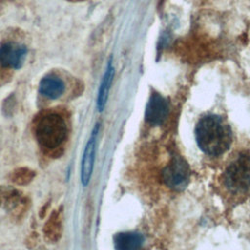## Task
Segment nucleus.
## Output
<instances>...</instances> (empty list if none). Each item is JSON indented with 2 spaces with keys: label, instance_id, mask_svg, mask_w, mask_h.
I'll list each match as a JSON object with an SVG mask.
<instances>
[{
  "label": "nucleus",
  "instance_id": "f257e3e1",
  "mask_svg": "<svg viewBox=\"0 0 250 250\" xmlns=\"http://www.w3.org/2000/svg\"><path fill=\"white\" fill-rule=\"evenodd\" d=\"M195 139L204 153L218 156L229 149L231 144V130L222 117L207 115L197 122Z\"/></svg>",
  "mask_w": 250,
  "mask_h": 250
},
{
  "label": "nucleus",
  "instance_id": "423d86ee",
  "mask_svg": "<svg viewBox=\"0 0 250 250\" xmlns=\"http://www.w3.org/2000/svg\"><path fill=\"white\" fill-rule=\"evenodd\" d=\"M100 124H96L93 128L91 136L85 146L82 160H81V170H80V179L81 184L83 187H87L90 183L93 169H94V162H95V155H96V147H97V139L99 134Z\"/></svg>",
  "mask_w": 250,
  "mask_h": 250
},
{
  "label": "nucleus",
  "instance_id": "20e7f679",
  "mask_svg": "<svg viewBox=\"0 0 250 250\" xmlns=\"http://www.w3.org/2000/svg\"><path fill=\"white\" fill-rule=\"evenodd\" d=\"M162 178L167 187L172 189H184L188 184L189 167L180 155L174 154L170 163L164 168Z\"/></svg>",
  "mask_w": 250,
  "mask_h": 250
},
{
  "label": "nucleus",
  "instance_id": "9d476101",
  "mask_svg": "<svg viewBox=\"0 0 250 250\" xmlns=\"http://www.w3.org/2000/svg\"><path fill=\"white\" fill-rule=\"evenodd\" d=\"M114 76V67L112 65V60L110 59L107 62L105 71L104 73L99 92H98V97H97V108L99 111H103L108 98V93L111 87V83L113 80Z\"/></svg>",
  "mask_w": 250,
  "mask_h": 250
},
{
  "label": "nucleus",
  "instance_id": "6e6552de",
  "mask_svg": "<svg viewBox=\"0 0 250 250\" xmlns=\"http://www.w3.org/2000/svg\"><path fill=\"white\" fill-rule=\"evenodd\" d=\"M38 90L42 96L50 100H57L64 93L65 85L60 77L47 75L40 80Z\"/></svg>",
  "mask_w": 250,
  "mask_h": 250
},
{
  "label": "nucleus",
  "instance_id": "0eeeda50",
  "mask_svg": "<svg viewBox=\"0 0 250 250\" xmlns=\"http://www.w3.org/2000/svg\"><path fill=\"white\" fill-rule=\"evenodd\" d=\"M168 111L167 101L161 95L153 93L146 106L145 118L151 125H160L166 119Z\"/></svg>",
  "mask_w": 250,
  "mask_h": 250
},
{
  "label": "nucleus",
  "instance_id": "7ed1b4c3",
  "mask_svg": "<svg viewBox=\"0 0 250 250\" xmlns=\"http://www.w3.org/2000/svg\"><path fill=\"white\" fill-rule=\"evenodd\" d=\"M224 184L233 193L246 191L250 188V155L240 154L224 173Z\"/></svg>",
  "mask_w": 250,
  "mask_h": 250
},
{
  "label": "nucleus",
  "instance_id": "1a4fd4ad",
  "mask_svg": "<svg viewBox=\"0 0 250 250\" xmlns=\"http://www.w3.org/2000/svg\"><path fill=\"white\" fill-rule=\"evenodd\" d=\"M113 243L115 250H140L144 243V237L138 232H119L114 235Z\"/></svg>",
  "mask_w": 250,
  "mask_h": 250
},
{
  "label": "nucleus",
  "instance_id": "f03ea898",
  "mask_svg": "<svg viewBox=\"0 0 250 250\" xmlns=\"http://www.w3.org/2000/svg\"><path fill=\"white\" fill-rule=\"evenodd\" d=\"M38 142L46 148L60 146L66 137V125L57 113H48L40 118L35 129Z\"/></svg>",
  "mask_w": 250,
  "mask_h": 250
},
{
  "label": "nucleus",
  "instance_id": "39448f33",
  "mask_svg": "<svg viewBox=\"0 0 250 250\" xmlns=\"http://www.w3.org/2000/svg\"><path fill=\"white\" fill-rule=\"evenodd\" d=\"M27 49L17 42H5L0 46V64L6 68L20 69L26 58Z\"/></svg>",
  "mask_w": 250,
  "mask_h": 250
}]
</instances>
